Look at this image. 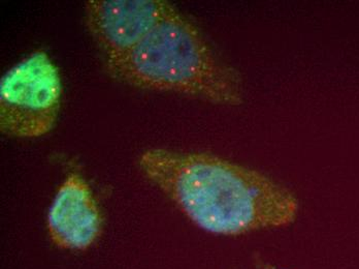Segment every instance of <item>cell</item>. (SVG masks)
I'll list each match as a JSON object with an SVG mask.
<instances>
[{
  "label": "cell",
  "instance_id": "5",
  "mask_svg": "<svg viewBox=\"0 0 359 269\" xmlns=\"http://www.w3.org/2000/svg\"><path fill=\"white\" fill-rule=\"evenodd\" d=\"M48 231L57 247L83 251L102 231V216L88 183L81 175L69 174L59 188L47 218Z\"/></svg>",
  "mask_w": 359,
  "mask_h": 269
},
{
  "label": "cell",
  "instance_id": "1",
  "mask_svg": "<svg viewBox=\"0 0 359 269\" xmlns=\"http://www.w3.org/2000/svg\"><path fill=\"white\" fill-rule=\"evenodd\" d=\"M140 168L201 230L238 236L285 228L299 202L290 190L257 170L207 154L151 148Z\"/></svg>",
  "mask_w": 359,
  "mask_h": 269
},
{
  "label": "cell",
  "instance_id": "4",
  "mask_svg": "<svg viewBox=\"0 0 359 269\" xmlns=\"http://www.w3.org/2000/svg\"><path fill=\"white\" fill-rule=\"evenodd\" d=\"M176 12L162 0H88L85 23L111 67Z\"/></svg>",
  "mask_w": 359,
  "mask_h": 269
},
{
  "label": "cell",
  "instance_id": "3",
  "mask_svg": "<svg viewBox=\"0 0 359 269\" xmlns=\"http://www.w3.org/2000/svg\"><path fill=\"white\" fill-rule=\"evenodd\" d=\"M62 82L47 52H34L0 80V131L21 139L53 130L60 110Z\"/></svg>",
  "mask_w": 359,
  "mask_h": 269
},
{
  "label": "cell",
  "instance_id": "2",
  "mask_svg": "<svg viewBox=\"0 0 359 269\" xmlns=\"http://www.w3.org/2000/svg\"><path fill=\"white\" fill-rule=\"evenodd\" d=\"M108 69L114 77L140 88L225 106L244 102L241 74L217 55L198 28L178 11Z\"/></svg>",
  "mask_w": 359,
  "mask_h": 269
}]
</instances>
